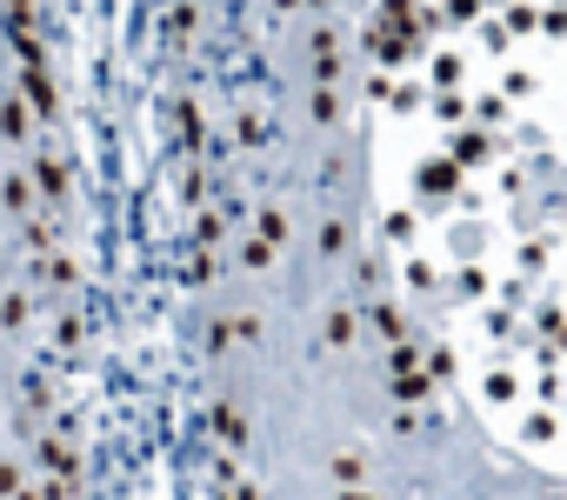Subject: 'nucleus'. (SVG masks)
<instances>
[{
	"label": "nucleus",
	"mask_w": 567,
	"mask_h": 500,
	"mask_svg": "<svg viewBox=\"0 0 567 500\" xmlns=\"http://www.w3.org/2000/svg\"><path fill=\"white\" fill-rule=\"evenodd\" d=\"M220 500H567V0H187Z\"/></svg>",
	"instance_id": "1"
},
{
	"label": "nucleus",
	"mask_w": 567,
	"mask_h": 500,
	"mask_svg": "<svg viewBox=\"0 0 567 500\" xmlns=\"http://www.w3.org/2000/svg\"><path fill=\"white\" fill-rule=\"evenodd\" d=\"M81 233L28 0H0V500H87Z\"/></svg>",
	"instance_id": "2"
}]
</instances>
